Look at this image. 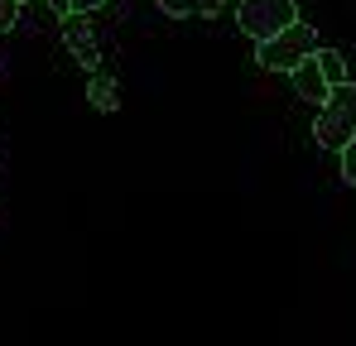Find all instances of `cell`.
<instances>
[{
    "label": "cell",
    "instance_id": "5",
    "mask_svg": "<svg viewBox=\"0 0 356 346\" xmlns=\"http://www.w3.org/2000/svg\"><path fill=\"white\" fill-rule=\"evenodd\" d=\"M289 77H294L298 101L323 106V101H327V92H332V82H327V77H323V67H318V49H313L308 58H298V67H289Z\"/></svg>",
    "mask_w": 356,
    "mask_h": 346
},
{
    "label": "cell",
    "instance_id": "1",
    "mask_svg": "<svg viewBox=\"0 0 356 346\" xmlns=\"http://www.w3.org/2000/svg\"><path fill=\"white\" fill-rule=\"evenodd\" d=\"M356 130V82H337L332 92H327V101L318 106V120H313V135H318V145L323 149H342L347 140H352Z\"/></svg>",
    "mask_w": 356,
    "mask_h": 346
},
{
    "label": "cell",
    "instance_id": "2",
    "mask_svg": "<svg viewBox=\"0 0 356 346\" xmlns=\"http://www.w3.org/2000/svg\"><path fill=\"white\" fill-rule=\"evenodd\" d=\"M313 49H318V29H313L308 19H294V24H284L280 34L260 39V67L289 72V67H298V58H308Z\"/></svg>",
    "mask_w": 356,
    "mask_h": 346
},
{
    "label": "cell",
    "instance_id": "7",
    "mask_svg": "<svg viewBox=\"0 0 356 346\" xmlns=\"http://www.w3.org/2000/svg\"><path fill=\"white\" fill-rule=\"evenodd\" d=\"M164 15H174V19H197V15H217L222 5H232V0H154Z\"/></svg>",
    "mask_w": 356,
    "mask_h": 346
},
{
    "label": "cell",
    "instance_id": "8",
    "mask_svg": "<svg viewBox=\"0 0 356 346\" xmlns=\"http://www.w3.org/2000/svg\"><path fill=\"white\" fill-rule=\"evenodd\" d=\"M318 67H323V77L337 87V82H347V63H342V53L337 49H318Z\"/></svg>",
    "mask_w": 356,
    "mask_h": 346
},
{
    "label": "cell",
    "instance_id": "6",
    "mask_svg": "<svg viewBox=\"0 0 356 346\" xmlns=\"http://www.w3.org/2000/svg\"><path fill=\"white\" fill-rule=\"evenodd\" d=\"M87 101H92L102 115L120 111V87H116V77H111V72H102V67H92V77H87Z\"/></svg>",
    "mask_w": 356,
    "mask_h": 346
},
{
    "label": "cell",
    "instance_id": "3",
    "mask_svg": "<svg viewBox=\"0 0 356 346\" xmlns=\"http://www.w3.org/2000/svg\"><path fill=\"white\" fill-rule=\"evenodd\" d=\"M298 19V5L294 0H241L236 5V24L241 34H250L255 44L260 39H270V34H280L284 24H294Z\"/></svg>",
    "mask_w": 356,
    "mask_h": 346
},
{
    "label": "cell",
    "instance_id": "9",
    "mask_svg": "<svg viewBox=\"0 0 356 346\" xmlns=\"http://www.w3.org/2000/svg\"><path fill=\"white\" fill-rule=\"evenodd\" d=\"M342 178L356 188V130H352V140L342 145Z\"/></svg>",
    "mask_w": 356,
    "mask_h": 346
},
{
    "label": "cell",
    "instance_id": "10",
    "mask_svg": "<svg viewBox=\"0 0 356 346\" xmlns=\"http://www.w3.org/2000/svg\"><path fill=\"white\" fill-rule=\"evenodd\" d=\"M15 19H19V0H0V39L15 29Z\"/></svg>",
    "mask_w": 356,
    "mask_h": 346
},
{
    "label": "cell",
    "instance_id": "12",
    "mask_svg": "<svg viewBox=\"0 0 356 346\" xmlns=\"http://www.w3.org/2000/svg\"><path fill=\"white\" fill-rule=\"evenodd\" d=\"M44 5H49L54 15H67V5H72V0H44Z\"/></svg>",
    "mask_w": 356,
    "mask_h": 346
},
{
    "label": "cell",
    "instance_id": "11",
    "mask_svg": "<svg viewBox=\"0 0 356 346\" xmlns=\"http://www.w3.org/2000/svg\"><path fill=\"white\" fill-rule=\"evenodd\" d=\"M102 5H106V0H72L67 15H92V10H102Z\"/></svg>",
    "mask_w": 356,
    "mask_h": 346
},
{
    "label": "cell",
    "instance_id": "13",
    "mask_svg": "<svg viewBox=\"0 0 356 346\" xmlns=\"http://www.w3.org/2000/svg\"><path fill=\"white\" fill-rule=\"evenodd\" d=\"M19 5H34V0H19Z\"/></svg>",
    "mask_w": 356,
    "mask_h": 346
},
{
    "label": "cell",
    "instance_id": "4",
    "mask_svg": "<svg viewBox=\"0 0 356 346\" xmlns=\"http://www.w3.org/2000/svg\"><path fill=\"white\" fill-rule=\"evenodd\" d=\"M63 44L87 72L102 67V44H97V29L87 24V15H63Z\"/></svg>",
    "mask_w": 356,
    "mask_h": 346
}]
</instances>
